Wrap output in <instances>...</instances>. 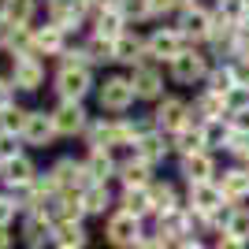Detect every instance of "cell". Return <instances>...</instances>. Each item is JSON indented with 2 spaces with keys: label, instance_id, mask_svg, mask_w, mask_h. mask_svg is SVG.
<instances>
[{
  "label": "cell",
  "instance_id": "cell-1",
  "mask_svg": "<svg viewBox=\"0 0 249 249\" xmlns=\"http://www.w3.org/2000/svg\"><path fill=\"white\" fill-rule=\"evenodd\" d=\"M93 86V74H89V63H63L60 74H56V93L63 101H82Z\"/></svg>",
  "mask_w": 249,
  "mask_h": 249
},
{
  "label": "cell",
  "instance_id": "cell-2",
  "mask_svg": "<svg viewBox=\"0 0 249 249\" xmlns=\"http://www.w3.org/2000/svg\"><path fill=\"white\" fill-rule=\"evenodd\" d=\"M212 26H216V11L201 8V4H186L178 15V30L186 34V41H208Z\"/></svg>",
  "mask_w": 249,
  "mask_h": 249
},
{
  "label": "cell",
  "instance_id": "cell-3",
  "mask_svg": "<svg viewBox=\"0 0 249 249\" xmlns=\"http://www.w3.org/2000/svg\"><path fill=\"white\" fill-rule=\"evenodd\" d=\"M186 49V34L178 30V26H164V30H156L149 34V41H145V52L153 56V60H175L178 52Z\"/></svg>",
  "mask_w": 249,
  "mask_h": 249
},
{
  "label": "cell",
  "instance_id": "cell-4",
  "mask_svg": "<svg viewBox=\"0 0 249 249\" xmlns=\"http://www.w3.org/2000/svg\"><path fill=\"white\" fill-rule=\"evenodd\" d=\"M208 71H212L208 60L194 49H182L175 60H171V78L182 82V86H194V82H201V78H208Z\"/></svg>",
  "mask_w": 249,
  "mask_h": 249
},
{
  "label": "cell",
  "instance_id": "cell-5",
  "mask_svg": "<svg viewBox=\"0 0 249 249\" xmlns=\"http://www.w3.org/2000/svg\"><path fill=\"white\" fill-rule=\"evenodd\" d=\"M138 89L130 78H108V82L101 86V93H97V101H101L104 112H126L130 104H134Z\"/></svg>",
  "mask_w": 249,
  "mask_h": 249
},
{
  "label": "cell",
  "instance_id": "cell-6",
  "mask_svg": "<svg viewBox=\"0 0 249 249\" xmlns=\"http://www.w3.org/2000/svg\"><path fill=\"white\" fill-rule=\"evenodd\" d=\"M223 205H231V201L223 197V190H219L216 178L190 186V212H194V216H212V212H219Z\"/></svg>",
  "mask_w": 249,
  "mask_h": 249
},
{
  "label": "cell",
  "instance_id": "cell-7",
  "mask_svg": "<svg viewBox=\"0 0 249 249\" xmlns=\"http://www.w3.org/2000/svg\"><path fill=\"white\" fill-rule=\"evenodd\" d=\"M41 82H45V67L37 63V56H19V60L11 63V86H15V89L34 93Z\"/></svg>",
  "mask_w": 249,
  "mask_h": 249
},
{
  "label": "cell",
  "instance_id": "cell-8",
  "mask_svg": "<svg viewBox=\"0 0 249 249\" xmlns=\"http://www.w3.org/2000/svg\"><path fill=\"white\" fill-rule=\"evenodd\" d=\"M108 242L112 246H138L142 242V223L130 212H119V216L108 219Z\"/></svg>",
  "mask_w": 249,
  "mask_h": 249
},
{
  "label": "cell",
  "instance_id": "cell-9",
  "mask_svg": "<svg viewBox=\"0 0 249 249\" xmlns=\"http://www.w3.org/2000/svg\"><path fill=\"white\" fill-rule=\"evenodd\" d=\"M52 123H56V134H82L86 130V112L78 101H63L56 112H52Z\"/></svg>",
  "mask_w": 249,
  "mask_h": 249
},
{
  "label": "cell",
  "instance_id": "cell-10",
  "mask_svg": "<svg viewBox=\"0 0 249 249\" xmlns=\"http://www.w3.org/2000/svg\"><path fill=\"white\" fill-rule=\"evenodd\" d=\"M219 190H223V197L231 201V205H246L249 201V167H231V171H223V178H219Z\"/></svg>",
  "mask_w": 249,
  "mask_h": 249
},
{
  "label": "cell",
  "instance_id": "cell-11",
  "mask_svg": "<svg viewBox=\"0 0 249 249\" xmlns=\"http://www.w3.org/2000/svg\"><path fill=\"white\" fill-rule=\"evenodd\" d=\"M22 138L30 145H49L56 138V123H52V112H30L26 115V126H22Z\"/></svg>",
  "mask_w": 249,
  "mask_h": 249
},
{
  "label": "cell",
  "instance_id": "cell-12",
  "mask_svg": "<svg viewBox=\"0 0 249 249\" xmlns=\"http://www.w3.org/2000/svg\"><path fill=\"white\" fill-rule=\"evenodd\" d=\"M156 126H164V130H171L175 134L178 126H186V119H190V108L182 101H175V97H164V101L156 104Z\"/></svg>",
  "mask_w": 249,
  "mask_h": 249
},
{
  "label": "cell",
  "instance_id": "cell-13",
  "mask_svg": "<svg viewBox=\"0 0 249 249\" xmlns=\"http://www.w3.org/2000/svg\"><path fill=\"white\" fill-rule=\"evenodd\" d=\"M182 175H186V182L194 186V182H212V175H216V160L205 153H190L182 156Z\"/></svg>",
  "mask_w": 249,
  "mask_h": 249
},
{
  "label": "cell",
  "instance_id": "cell-14",
  "mask_svg": "<svg viewBox=\"0 0 249 249\" xmlns=\"http://www.w3.org/2000/svg\"><path fill=\"white\" fill-rule=\"evenodd\" d=\"M86 178H89V167L78 164V160H60V164L52 167V182H56V190L86 186ZM89 182H93V178H89Z\"/></svg>",
  "mask_w": 249,
  "mask_h": 249
},
{
  "label": "cell",
  "instance_id": "cell-15",
  "mask_svg": "<svg viewBox=\"0 0 249 249\" xmlns=\"http://www.w3.org/2000/svg\"><path fill=\"white\" fill-rule=\"evenodd\" d=\"M130 82H134L138 97H160V86H164V78H160V71H156L153 63H134V74H130Z\"/></svg>",
  "mask_w": 249,
  "mask_h": 249
},
{
  "label": "cell",
  "instance_id": "cell-16",
  "mask_svg": "<svg viewBox=\"0 0 249 249\" xmlns=\"http://www.w3.org/2000/svg\"><path fill=\"white\" fill-rule=\"evenodd\" d=\"M60 49H63V26H56V22H49L45 30H37V34H34V41H30V56H37V52L56 56Z\"/></svg>",
  "mask_w": 249,
  "mask_h": 249
},
{
  "label": "cell",
  "instance_id": "cell-17",
  "mask_svg": "<svg viewBox=\"0 0 249 249\" xmlns=\"http://www.w3.org/2000/svg\"><path fill=\"white\" fill-rule=\"evenodd\" d=\"M123 22L126 15L119 8H101L97 11V37H108V41H115V37H123Z\"/></svg>",
  "mask_w": 249,
  "mask_h": 249
},
{
  "label": "cell",
  "instance_id": "cell-18",
  "mask_svg": "<svg viewBox=\"0 0 249 249\" xmlns=\"http://www.w3.org/2000/svg\"><path fill=\"white\" fill-rule=\"evenodd\" d=\"M175 149L182 156H190V153H205L208 149V142H205V126H178L175 130Z\"/></svg>",
  "mask_w": 249,
  "mask_h": 249
},
{
  "label": "cell",
  "instance_id": "cell-19",
  "mask_svg": "<svg viewBox=\"0 0 249 249\" xmlns=\"http://www.w3.org/2000/svg\"><path fill=\"white\" fill-rule=\"evenodd\" d=\"M149 52H145V41L138 37V34H123V37H115V60L123 63H142Z\"/></svg>",
  "mask_w": 249,
  "mask_h": 249
},
{
  "label": "cell",
  "instance_id": "cell-20",
  "mask_svg": "<svg viewBox=\"0 0 249 249\" xmlns=\"http://www.w3.org/2000/svg\"><path fill=\"white\" fill-rule=\"evenodd\" d=\"M4 178H8L11 186H30L34 182V164L26 156H11V160H4Z\"/></svg>",
  "mask_w": 249,
  "mask_h": 249
},
{
  "label": "cell",
  "instance_id": "cell-21",
  "mask_svg": "<svg viewBox=\"0 0 249 249\" xmlns=\"http://www.w3.org/2000/svg\"><path fill=\"white\" fill-rule=\"evenodd\" d=\"M86 167H89V178H93V182H108L112 171H115V160H112L108 149H93L89 160H86Z\"/></svg>",
  "mask_w": 249,
  "mask_h": 249
},
{
  "label": "cell",
  "instance_id": "cell-22",
  "mask_svg": "<svg viewBox=\"0 0 249 249\" xmlns=\"http://www.w3.org/2000/svg\"><path fill=\"white\" fill-rule=\"evenodd\" d=\"M153 194H149V190L145 186H138V190H126V194H123V212H130V216H138V219H142V216H145V212H153Z\"/></svg>",
  "mask_w": 249,
  "mask_h": 249
},
{
  "label": "cell",
  "instance_id": "cell-23",
  "mask_svg": "<svg viewBox=\"0 0 249 249\" xmlns=\"http://www.w3.org/2000/svg\"><path fill=\"white\" fill-rule=\"evenodd\" d=\"M123 171V182H126V190H138V186H149V160H130V164H123L119 167Z\"/></svg>",
  "mask_w": 249,
  "mask_h": 249
},
{
  "label": "cell",
  "instance_id": "cell-24",
  "mask_svg": "<svg viewBox=\"0 0 249 249\" xmlns=\"http://www.w3.org/2000/svg\"><path fill=\"white\" fill-rule=\"evenodd\" d=\"M134 145H138V156H142V160H149V164H153V160H160V156H167V142H164L160 134H142Z\"/></svg>",
  "mask_w": 249,
  "mask_h": 249
},
{
  "label": "cell",
  "instance_id": "cell-25",
  "mask_svg": "<svg viewBox=\"0 0 249 249\" xmlns=\"http://www.w3.org/2000/svg\"><path fill=\"white\" fill-rule=\"evenodd\" d=\"M82 208L86 212H104V208H108V190H104V182H89V186L82 190Z\"/></svg>",
  "mask_w": 249,
  "mask_h": 249
},
{
  "label": "cell",
  "instance_id": "cell-26",
  "mask_svg": "<svg viewBox=\"0 0 249 249\" xmlns=\"http://www.w3.org/2000/svg\"><path fill=\"white\" fill-rule=\"evenodd\" d=\"M227 234H234V238H242V242H249V208H242V205H234L231 208V219H227Z\"/></svg>",
  "mask_w": 249,
  "mask_h": 249
},
{
  "label": "cell",
  "instance_id": "cell-27",
  "mask_svg": "<svg viewBox=\"0 0 249 249\" xmlns=\"http://www.w3.org/2000/svg\"><path fill=\"white\" fill-rule=\"evenodd\" d=\"M4 15H8V22H15V26H26L34 15V0H4Z\"/></svg>",
  "mask_w": 249,
  "mask_h": 249
},
{
  "label": "cell",
  "instance_id": "cell-28",
  "mask_svg": "<svg viewBox=\"0 0 249 249\" xmlns=\"http://www.w3.org/2000/svg\"><path fill=\"white\" fill-rule=\"evenodd\" d=\"M231 86H238V78H234V71H231V63H223V67H212V71H208V89L227 93Z\"/></svg>",
  "mask_w": 249,
  "mask_h": 249
},
{
  "label": "cell",
  "instance_id": "cell-29",
  "mask_svg": "<svg viewBox=\"0 0 249 249\" xmlns=\"http://www.w3.org/2000/svg\"><path fill=\"white\" fill-rule=\"evenodd\" d=\"M56 231H60V246H71V249H78V246L86 242L82 227H78V219H60V223H56Z\"/></svg>",
  "mask_w": 249,
  "mask_h": 249
},
{
  "label": "cell",
  "instance_id": "cell-30",
  "mask_svg": "<svg viewBox=\"0 0 249 249\" xmlns=\"http://www.w3.org/2000/svg\"><path fill=\"white\" fill-rule=\"evenodd\" d=\"M4 119H0V130H4V134H22V126H26V115L30 112H22V108H15V104H11V108H4Z\"/></svg>",
  "mask_w": 249,
  "mask_h": 249
},
{
  "label": "cell",
  "instance_id": "cell-31",
  "mask_svg": "<svg viewBox=\"0 0 249 249\" xmlns=\"http://www.w3.org/2000/svg\"><path fill=\"white\" fill-rule=\"evenodd\" d=\"M223 101H227V115H238L249 108V86H231L227 93H223Z\"/></svg>",
  "mask_w": 249,
  "mask_h": 249
},
{
  "label": "cell",
  "instance_id": "cell-32",
  "mask_svg": "<svg viewBox=\"0 0 249 249\" xmlns=\"http://www.w3.org/2000/svg\"><path fill=\"white\" fill-rule=\"evenodd\" d=\"M149 194H153V205L160 208V212H171V208H178V201H175V190L167 186H149Z\"/></svg>",
  "mask_w": 249,
  "mask_h": 249
},
{
  "label": "cell",
  "instance_id": "cell-33",
  "mask_svg": "<svg viewBox=\"0 0 249 249\" xmlns=\"http://www.w3.org/2000/svg\"><path fill=\"white\" fill-rule=\"evenodd\" d=\"M219 15L231 19V22H246L249 8H246V0H219Z\"/></svg>",
  "mask_w": 249,
  "mask_h": 249
},
{
  "label": "cell",
  "instance_id": "cell-34",
  "mask_svg": "<svg viewBox=\"0 0 249 249\" xmlns=\"http://www.w3.org/2000/svg\"><path fill=\"white\" fill-rule=\"evenodd\" d=\"M216 249H249V242H242V238H234V234H219V242H216Z\"/></svg>",
  "mask_w": 249,
  "mask_h": 249
},
{
  "label": "cell",
  "instance_id": "cell-35",
  "mask_svg": "<svg viewBox=\"0 0 249 249\" xmlns=\"http://www.w3.org/2000/svg\"><path fill=\"white\" fill-rule=\"evenodd\" d=\"M11 156H19L15 153V142H11V134H0V164L11 160Z\"/></svg>",
  "mask_w": 249,
  "mask_h": 249
},
{
  "label": "cell",
  "instance_id": "cell-36",
  "mask_svg": "<svg viewBox=\"0 0 249 249\" xmlns=\"http://www.w3.org/2000/svg\"><path fill=\"white\" fill-rule=\"evenodd\" d=\"M15 216V201H8V197H0V227L8 223V219Z\"/></svg>",
  "mask_w": 249,
  "mask_h": 249
},
{
  "label": "cell",
  "instance_id": "cell-37",
  "mask_svg": "<svg viewBox=\"0 0 249 249\" xmlns=\"http://www.w3.org/2000/svg\"><path fill=\"white\" fill-rule=\"evenodd\" d=\"M11 93H15V86H11V82H0V112L11 108Z\"/></svg>",
  "mask_w": 249,
  "mask_h": 249
},
{
  "label": "cell",
  "instance_id": "cell-38",
  "mask_svg": "<svg viewBox=\"0 0 249 249\" xmlns=\"http://www.w3.org/2000/svg\"><path fill=\"white\" fill-rule=\"evenodd\" d=\"M149 8H153V15H160V11L178 8V0H149Z\"/></svg>",
  "mask_w": 249,
  "mask_h": 249
},
{
  "label": "cell",
  "instance_id": "cell-39",
  "mask_svg": "<svg viewBox=\"0 0 249 249\" xmlns=\"http://www.w3.org/2000/svg\"><path fill=\"white\" fill-rule=\"evenodd\" d=\"M134 249H167V246H164V238H160V242H138Z\"/></svg>",
  "mask_w": 249,
  "mask_h": 249
},
{
  "label": "cell",
  "instance_id": "cell-40",
  "mask_svg": "<svg viewBox=\"0 0 249 249\" xmlns=\"http://www.w3.org/2000/svg\"><path fill=\"white\" fill-rule=\"evenodd\" d=\"M175 249H205V246H201V242H197V238H194V242H190V238H186V242H178V246H175Z\"/></svg>",
  "mask_w": 249,
  "mask_h": 249
},
{
  "label": "cell",
  "instance_id": "cell-41",
  "mask_svg": "<svg viewBox=\"0 0 249 249\" xmlns=\"http://www.w3.org/2000/svg\"><path fill=\"white\" fill-rule=\"evenodd\" d=\"M0 249H8V234H4V227H0Z\"/></svg>",
  "mask_w": 249,
  "mask_h": 249
},
{
  "label": "cell",
  "instance_id": "cell-42",
  "mask_svg": "<svg viewBox=\"0 0 249 249\" xmlns=\"http://www.w3.org/2000/svg\"><path fill=\"white\" fill-rule=\"evenodd\" d=\"M242 167H249V149H246V156H242Z\"/></svg>",
  "mask_w": 249,
  "mask_h": 249
},
{
  "label": "cell",
  "instance_id": "cell-43",
  "mask_svg": "<svg viewBox=\"0 0 249 249\" xmlns=\"http://www.w3.org/2000/svg\"><path fill=\"white\" fill-rule=\"evenodd\" d=\"M60 249H71V246H60Z\"/></svg>",
  "mask_w": 249,
  "mask_h": 249
},
{
  "label": "cell",
  "instance_id": "cell-44",
  "mask_svg": "<svg viewBox=\"0 0 249 249\" xmlns=\"http://www.w3.org/2000/svg\"><path fill=\"white\" fill-rule=\"evenodd\" d=\"M246 8H249V0H246Z\"/></svg>",
  "mask_w": 249,
  "mask_h": 249
}]
</instances>
